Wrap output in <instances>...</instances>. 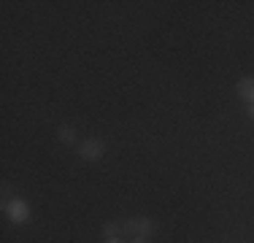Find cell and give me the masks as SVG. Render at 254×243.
Wrapping results in <instances>:
<instances>
[{
  "mask_svg": "<svg viewBox=\"0 0 254 243\" xmlns=\"http://www.w3.org/2000/svg\"><path fill=\"white\" fill-rule=\"evenodd\" d=\"M122 233L132 235V238H149V235L154 233V219H149V216L125 219V222H122Z\"/></svg>",
  "mask_w": 254,
  "mask_h": 243,
  "instance_id": "1",
  "label": "cell"
},
{
  "mask_svg": "<svg viewBox=\"0 0 254 243\" xmlns=\"http://www.w3.org/2000/svg\"><path fill=\"white\" fill-rule=\"evenodd\" d=\"M103 154H106V143L100 138H87V141H81V146H78V157L84 162H98Z\"/></svg>",
  "mask_w": 254,
  "mask_h": 243,
  "instance_id": "2",
  "label": "cell"
},
{
  "mask_svg": "<svg viewBox=\"0 0 254 243\" xmlns=\"http://www.w3.org/2000/svg\"><path fill=\"white\" fill-rule=\"evenodd\" d=\"M3 208H5V214H8L11 222H16V224H25L30 219V205L25 203V200H19V197H14L11 203H5Z\"/></svg>",
  "mask_w": 254,
  "mask_h": 243,
  "instance_id": "3",
  "label": "cell"
},
{
  "mask_svg": "<svg viewBox=\"0 0 254 243\" xmlns=\"http://www.w3.org/2000/svg\"><path fill=\"white\" fill-rule=\"evenodd\" d=\"M235 92H238L241 100H246L249 106H254V78H252V76L241 78V81H238V87H235Z\"/></svg>",
  "mask_w": 254,
  "mask_h": 243,
  "instance_id": "4",
  "label": "cell"
},
{
  "mask_svg": "<svg viewBox=\"0 0 254 243\" xmlns=\"http://www.w3.org/2000/svg\"><path fill=\"white\" fill-rule=\"evenodd\" d=\"M103 235H106V238H119V235H125L122 222H106L103 224Z\"/></svg>",
  "mask_w": 254,
  "mask_h": 243,
  "instance_id": "5",
  "label": "cell"
},
{
  "mask_svg": "<svg viewBox=\"0 0 254 243\" xmlns=\"http://www.w3.org/2000/svg\"><path fill=\"white\" fill-rule=\"evenodd\" d=\"M57 138H60L65 146H70V143H76V130H73V127H60V130H57Z\"/></svg>",
  "mask_w": 254,
  "mask_h": 243,
  "instance_id": "6",
  "label": "cell"
},
{
  "mask_svg": "<svg viewBox=\"0 0 254 243\" xmlns=\"http://www.w3.org/2000/svg\"><path fill=\"white\" fill-rule=\"evenodd\" d=\"M3 197H5V203L14 200V189H11V184H3Z\"/></svg>",
  "mask_w": 254,
  "mask_h": 243,
  "instance_id": "7",
  "label": "cell"
},
{
  "mask_svg": "<svg viewBox=\"0 0 254 243\" xmlns=\"http://www.w3.org/2000/svg\"><path fill=\"white\" fill-rule=\"evenodd\" d=\"M130 243H149V238H132Z\"/></svg>",
  "mask_w": 254,
  "mask_h": 243,
  "instance_id": "8",
  "label": "cell"
},
{
  "mask_svg": "<svg viewBox=\"0 0 254 243\" xmlns=\"http://www.w3.org/2000/svg\"><path fill=\"white\" fill-rule=\"evenodd\" d=\"M106 243H125V241H119V238H106Z\"/></svg>",
  "mask_w": 254,
  "mask_h": 243,
  "instance_id": "9",
  "label": "cell"
},
{
  "mask_svg": "<svg viewBox=\"0 0 254 243\" xmlns=\"http://www.w3.org/2000/svg\"><path fill=\"white\" fill-rule=\"evenodd\" d=\"M249 117L254 119V106H249Z\"/></svg>",
  "mask_w": 254,
  "mask_h": 243,
  "instance_id": "10",
  "label": "cell"
}]
</instances>
